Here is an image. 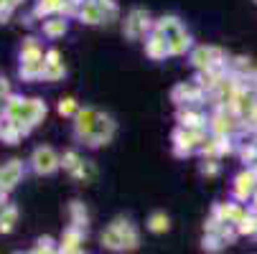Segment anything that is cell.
I'll return each mask as SVG.
<instances>
[{
  "mask_svg": "<svg viewBox=\"0 0 257 254\" xmlns=\"http://www.w3.org/2000/svg\"><path fill=\"white\" fill-rule=\"evenodd\" d=\"M102 244L112 251H133L140 244V234H138V229L130 219L117 216V219L102 231Z\"/></svg>",
  "mask_w": 257,
  "mask_h": 254,
  "instance_id": "6da1fadb",
  "label": "cell"
},
{
  "mask_svg": "<svg viewBox=\"0 0 257 254\" xmlns=\"http://www.w3.org/2000/svg\"><path fill=\"white\" fill-rule=\"evenodd\" d=\"M153 21H151V13L148 11H143V8H133L130 13H127V18H125V26H122V31H125V36L130 41H138V39H148V36L153 33Z\"/></svg>",
  "mask_w": 257,
  "mask_h": 254,
  "instance_id": "7a4b0ae2",
  "label": "cell"
},
{
  "mask_svg": "<svg viewBox=\"0 0 257 254\" xmlns=\"http://www.w3.org/2000/svg\"><path fill=\"white\" fill-rule=\"evenodd\" d=\"M191 64L199 71H209V69H219L227 66V54L216 46H196L191 51Z\"/></svg>",
  "mask_w": 257,
  "mask_h": 254,
  "instance_id": "3957f363",
  "label": "cell"
},
{
  "mask_svg": "<svg viewBox=\"0 0 257 254\" xmlns=\"http://www.w3.org/2000/svg\"><path fill=\"white\" fill-rule=\"evenodd\" d=\"M115 132H117V125H115L112 115L99 112L97 125H94V130L89 132V137H87L84 142L89 145V148H99V145H107L109 140H112V137H115Z\"/></svg>",
  "mask_w": 257,
  "mask_h": 254,
  "instance_id": "277c9868",
  "label": "cell"
},
{
  "mask_svg": "<svg viewBox=\"0 0 257 254\" xmlns=\"http://www.w3.org/2000/svg\"><path fill=\"white\" fill-rule=\"evenodd\" d=\"M257 193V170L254 168H244L234 175V183H232V196L237 201H249Z\"/></svg>",
  "mask_w": 257,
  "mask_h": 254,
  "instance_id": "5b68a950",
  "label": "cell"
},
{
  "mask_svg": "<svg viewBox=\"0 0 257 254\" xmlns=\"http://www.w3.org/2000/svg\"><path fill=\"white\" fill-rule=\"evenodd\" d=\"M204 97H206V92H204L196 82L178 84V87H173V92H171V99H173L178 107H194V104H199Z\"/></svg>",
  "mask_w": 257,
  "mask_h": 254,
  "instance_id": "8992f818",
  "label": "cell"
},
{
  "mask_svg": "<svg viewBox=\"0 0 257 254\" xmlns=\"http://www.w3.org/2000/svg\"><path fill=\"white\" fill-rule=\"evenodd\" d=\"M178 127L183 130H206L209 127V120L201 110H194V107H178Z\"/></svg>",
  "mask_w": 257,
  "mask_h": 254,
  "instance_id": "52a82bcc",
  "label": "cell"
},
{
  "mask_svg": "<svg viewBox=\"0 0 257 254\" xmlns=\"http://www.w3.org/2000/svg\"><path fill=\"white\" fill-rule=\"evenodd\" d=\"M211 213L216 216L222 224H229V226H237L242 219H244V213H247V208H242L239 203H216L214 208H211Z\"/></svg>",
  "mask_w": 257,
  "mask_h": 254,
  "instance_id": "ba28073f",
  "label": "cell"
},
{
  "mask_svg": "<svg viewBox=\"0 0 257 254\" xmlns=\"http://www.w3.org/2000/svg\"><path fill=\"white\" fill-rule=\"evenodd\" d=\"M145 54H148V59H153V61H161V59H166V56H171V49H168V41L163 39L161 33H151L148 39H145Z\"/></svg>",
  "mask_w": 257,
  "mask_h": 254,
  "instance_id": "9c48e42d",
  "label": "cell"
},
{
  "mask_svg": "<svg viewBox=\"0 0 257 254\" xmlns=\"http://www.w3.org/2000/svg\"><path fill=\"white\" fill-rule=\"evenodd\" d=\"M97 117H99V112L92 110V107H87V110L79 112V117H77V137H79V140H87V137H89V132H92L94 125H97Z\"/></svg>",
  "mask_w": 257,
  "mask_h": 254,
  "instance_id": "30bf717a",
  "label": "cell"
},
{
  "mask_svg": "<svg viewBox=\"0 0 257 254\" xmlns=\"http://www.w3.org/2000/svg\"><path fill=\"white\" fill-rule=\"evenodd\" d=\"M79 18H82V23L97 26V23L107 21L109 16H107V11H104V8H99V6H94V3H84V8L79 11Z\"/></svg>",
  "mask_w": 257,
  "mask_h": 254,
  "instance_id": "8fae6325",
  "label": "cell"
},
{
  "mask_svg": "<svg viewBox=\"0 0 257 254\" xmlns=\"http://www.w3.org/2000/svg\"><path fill=\"white\" fill-rule=\"evenodd\" d=\"M168 49H171V56L186 54V51L191 49V33H189V31H181L178 36H173V39L168 41Z\"/></svg>",
  "mask_w": 257,
  "mask_h": 254,
  "instance_id": "7c38bea8",
  "label": "cell"
},
{
  "mask_svg": "<svg viewBox=\"0 0 257 254\" xmlns=\"http://www.w3.org/2000/svg\"><path fill=\"white\" fill-rule=\"evenodd\" d=\"M148 226L153 234H163V231H168L171 229V219H168V213L166 211H156V213H151V219H148Z\"/></svg>",
  "mask_w": 257,
  "mask_h": 254,
  "instance_id": "4fadbf2b",
  "label": "cell"
},
{
  "mask_svg": "<svg viewBox=\"0 0 257 254\" xmlns=\"http://www.w3.org/2000/svg\"><path fill=\"white\" fill-rule=\"evenodd\" d=\"M237 229V234H247V236H254L257 234V213H252L249 208H247V213H244V219L234 226Z\"/></svg>",
  "mask_w": 257,
  "mask_h": 254,
  "instance_id": "5bb4252c",
  "label": "cell"
},
{
  "mask_svg": "<svg viewBox=\"0 0 257 254\" xmlns=\"http://www.w3.org/2000/svg\"><path fill=\"white\" fill-rule=\"evenodd\" d=\"M222 246H224V241H222V236H219V234H206L204 236V249L206 251H219Z\"/></svg>",
  "mask_w": 257,
  "mask_h": 254,
  "instance_id": "9a60e30c",
  "label": "cell"
},
{
  "mask_svg": "<svg viewBox=\"0 0 257 254\" xmlns=\"http://www.w3.org/2000/svg\"><path fill=\"white\" fill-rule=\"evenodd\" d=\"M39 168H41V170H46V173L56 168V160H54V153H51V150L39 153Z\"/></svg>",
  "mask_w": 257,
  "mask_h": 254,
  "instance_id": "2e32d148",
  "label": "cell"
},
{
  "mask_svg": "<svg viewBox=\"0 0 257 254\" xmlns=\"http://www.w3.org/2000/svg\"><path fill=\"white\" fill-rule=\"evenodd\" d=\"M201 175H209V178L219 175V160H216V158L204 160V165H201Z\"/></svg>",
  "mask_w": 257,
  "mask_h": 254,
  "instance_id": "e0dca14e",
  "label": "cell"
},
{
  "mask_svg": "<svg viewBox=\"0 0 257 254\" xmlns=\"http://www.w3.org/2000/svg\"><path fill=\"white\" fill-rule=\"evenodd\" d=\"M64 160H66L64 165H66V168H71V170H77V168L82 165V160H79V155H77V153H69Z\"/></svg>",
  "mask_w": 257,
  "mask_h": 254,
  "instance_id": "ac0fdd59",
  "label": "cell"
},
{
  "mask_svg": "<svg viewBox=\"0 0 257 254\" xmlns=\"http://www.w3.org/2000/svg\"><path fill=\"white\" fill-rule=\"evenodd\" d=\"M59 110H61V115H71V112L77 110V102H74V99H64Z\"/></svg>",
  "mask_w": 257,
  "mask_h": 254,
  "instance_id": "d6986e66",
  "label": "cell"
},
{
  "mask_svg": "<svg viewBox=\"0 0 257 254\" xmlns=\"http://www.w3.org/2000/svg\"><path fill=\"white\" fill-rule=\"evenodd\" d=\"M64 31H66V23H64V21H61V23H51V26H49V33H54V36H56V33H64Z\"/></svg>",
  "mask_w": 257,
  "mask_h": 254,
  "instance_id": "ffe728a7",
  "label": "cell"
},
{
  "mask_svg": "<svg viewBox=\"0 0 257 254\" xmlns=\"http://www.w3.org/2000/svg\"><path fill=\"white\" fill-rule=\"evenodd\" d=\"M249 201H252V206H249V211H252V213H257V193H254V196H252Z\"/></svg>",
  "mask_w": 257,
  "mask_h": 254,
  "instance_id": "44dd1931",
  "label": "cell"
}]
</instances>
